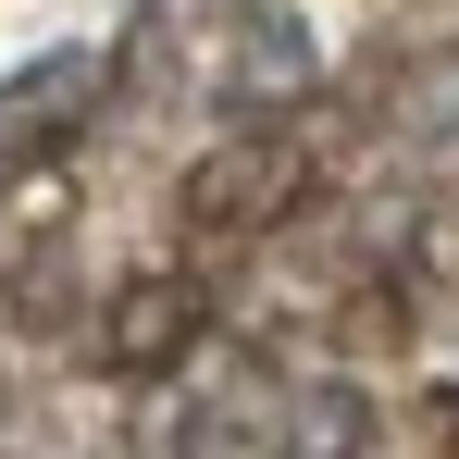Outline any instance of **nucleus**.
Instances as JSON below:
<instances>
[{
  "mask_svg": "<svg viewBox=\"0 0 459 459\" xmlns=\"http://www.w3.org/2000/svg\"><path fill=\"white\" fill-rule=\"evenodd\" d=\"M0 422H13V397H0Z\"/></svg>",
  "mask_w": 459,
  "mask_h": 459,
  "instance_id": "6",
  "label": "nucleus"
},
{
  "mask_svg": "<svg viewBox=\"0 0 459 459\" xmlns=\"http://www.w3.org/2000/svg\"><path fill=\"white\" fill-rule=\"evenodd\" d=\"M299 87H310L299 13H286V0H248V13H236V38H224V100L261 125V112H273V100H299Z\"/></svg>",
  "mask_w": 459,
  "mask_h": 459,
  "instance_id": "4",
  "label": "nucleus"
},
{
  "mask_svg": "<svg viewBox=\"0 0 459 459\" xmlns=\"http://www.w3.org/2000/svg\"><path fill=\"white\" fill-rule=\"evenodd\" d=\"M397 137L410 150H459V50H422L397 75Z\"/></svg>",
  "mask_w": 459,
  "mask_h": 459,
  "instance_id": "5",
  "label": "nucleus"
},
{
  "mask_svg": "<svg viewBox=\"0 0 459 459\" xmlns=\"http://www.w3.org/2000/svg\"><path fill=\"white\" fill-rule=\"evenodd\" d=\"M199 335H212V286L199 273H125L100 299V323H87V360L112 385H174V360Z\"/></svg>",
  "mask_w": 459,
  "mask_h": 459,
  "instance_id": "2",
  "label": "nucleus"
},
{
  "mask_svg": "<svg viewBox=\"0 0 459 459\" xmlns=\"http://www.w3.org/2000/svg\"><path fill=\"white\" fill-rule=\"evenodd\" d=\"M174 199H186V224H199V236H273V224L310 199V150L286 137V125H248V137H224V150L186 161Z\"/></svg>",
  "mask_w": 459,
  "mask_h": 459,
  "instance_id": "1",
  "label": "nucleus"
},
{
  "mask_svg": "<svg viewBox=\"0 0 459 459\" xmlns=\"http://www.w3.org/2000/svg\"><path fill=\"white\" fill-rule=\"evenodd\" d=\"M261 459H373V385H348V373L273 385V435H261Z\"/></svg>",
  "mask_w": 459,
  "mask_h": 459,
  "instance_id": "3",
  "label": "nucleus"
}]
</instances>
